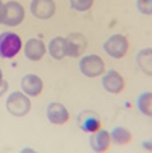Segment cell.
<instances>
[{
    "label": "cell",
    "mask_w": 152,
    "mask_h": 153,
    "mask_svg": "<svg viewBox=\"0 0 152 153\" xmlns=\"http://www.w3.org/2000/svg\"><path fill=\"white\" fill-rule=\"evenodd\" d=\"M43 80L37 76V74H25L21 77V90L26 96L31 97H37L41 94L43 91Z\"/></svg>",
    "instance_id": "12"
},
{
    "label": "cell",
    "mask_w": 152,
    "mask_h": 153,
    "mask_svg": "<svg viewBox=\"0 0 152 153\" xmlns=\"http://www.w3.org/2000/svg\"><path fill=\"white\" fill-rule=\"evenodd\" d=\"M79 70L85 77H97L105 71V62L97 55H87L79 61Z\"/></svg>",
    "instance_id": "3"
},
{
    "label": "cell",
    "mask_w": 152,
    "mask_h": 153,
    "mask_svg": "<svg viewBox=\"0 0 152 153\" xmlns=\"http://www.w3.org/2000/svg\"><path fill=\"white\" fill-rule=\"evenodd\" d=\"M93 6V0H70V8L79 12L88 11Z\"/></svg>",
    "instance_id": "18"
},
{
    "label": "cell",
    "mask_w": 152,
    "mask_h": 153,
    "mask_svg": "<svg viewBox=\"0 0 152 153\" xmlns=\"http://www.w3.org/2000/svg\"><path fill=\"white\" fill-rule=\"evenodd\" d=\"M103 52L111 56V58H116V59H120L123 58L126 53H128V39L126 36L120 35V33H116V35H111L105 42H103Z\"/></svg>",
    "instance_id": "4"
},
{
    "label": "cell",
    "mask_w": 152,
    "mask_h": 153,
    "mask_svg": "<svg viewBox=\"0 0 152 153\" xmlns=\"http://www.w3.org/2000/svg\"><path fill=\"white\" fill-rule=\"evenodd\" d=\"M6 91H8V82L3 79V73L0 70V97H2Z\"/></svg>",
    "instance_id": "20"
},
{
    "label": "cell",
    "mask_w": 152,
    "mask_h": 153,
    "mask_svg": "<svg viewBox=\"0 0 152 153\" xmlns=\"http://www.w3.org/2000/svg\"><path fill=\"white\" fill-rule=\"evenodd\" d=\"M90 147L93 152L96 153H102V152H106L111 146V137H110V132H106V130H96V132H91L90 135Z\"/></svg>",
    "instance_id": "11"
},
{
    "label": "cell",
    "mask_w": 152,
    "mask_h": 153,
    "mask_svg": "<svg viewBox=\"0 0 152 153\" xmlns=\"http://www.w3.org/2000/svg\"><path fill=\"white\" fill-rule=\"evenodd\" d=\"M2 23L6 26H18L25 20V8L18 2H6L2 8Z\"/></svg>",
    "instance_id": "5"
},
{
    "label": "cell",
    "mask_w": 152,
    "mask_h": 153,
    "mask_svg": "<svg viewBox=\"0 0 152 153\" xmlns=\"http://www.w3.org/2000/svg\"><path fill=\"white\" fill-rule=\"evenodd\" d=\"M137 108L139 111L148 117L152 115V93L151 91H146V93H142L137 99Z\"/></svg>",
    "instance_id": "17"
},
{
    "label": "cell",
    "mask_w": 152,
    "mask_h": 153,
    "mask_svg": "<svg viewBox=\"0 0 152 153\" xmlns=\"http://www.w3.org/2000/svg\"><path fill=\"white\" fill-rule=\"evenodd\" d=\"M46 53L44 42L38 38H31L25 44V55L29 61H40Z\"/></svg>",
    "instance_id": "13"
},
{
    "label": "cell",
    "mask_w": 152,
    "mask_h": 153,
    "mask_svg": "<svg viewBox=\"0 0 152 153\" xmlns=\"http://www.w3.org/2000/svg\"><path fill=\"white\" fill-rule=\"evenodd\" d=\"M136 61L143 73H146L148 76L152 74V52H151V49H142L137 53Z\"/></svg>",
    "instance_id": "14"
},
{
    "label": "cell",
    "mask_w": 152,
    "mask_h": 153,
    "mask_svg": "<svg viewBox=\"0 0 152 153\" xmlns=\"http://www.w3.org/2000/svg\"><path fill=\"white\" fill-rule=\"evenodd\" d=\"M137 9L143 15L152 14V0H137Z\"/></svg>",
    "instance_id": "19"
},
{
    "label": "cell",
    "mask_w": 152,
    "mask_h": 153,
    "mask_svg": "<svg viewBox=\"0 0 152 153\" xmlns=\"http://www.w3.org/2000/svg\"><path fill=\"white\" fill-rule=\"evenodd\" d=\"M64 41H66V56L78 58L82 55V52L87 47V39L79 32L70 33L67 38H64Z\"/></svg>",
    "instance_id": "7"
},
{
    "label": "cell",
    "mask_w": 152,
    "mask_h": 153,
    "mask_svg": "<svg viewBox=\"0 0 152 153\" xmlns=\"http://www.w3.org/2000/svg\"><path fill=\"white\" fill-rule=\"evenodd\" d=\"M2 8H3V3H2V0H0V17H2ZM0 23H2V18H0Z\"/></svg>",
    "instance_id": "21"
},
{
    "label": "cell",
    "mask_w": 152,
    "mask_h": 153,
    "mask_svg": "<svg viewBox=\"0 0 152 153\" xmlns=\"http://www.w3.org/2000/svg\"><path fill=\"white\" fill-rule=\"evenodd\" d=\"M110 137H111V140H113L116 144H119V146H125V144H128V143H131V140H133L131 130H129L128 127H125V126H116L111 132H110Z\"/></svg>",
    "instance_id": "16"
},
{
    "label": "cell",
    "mask_w": 152,
    "mask_h": 153,
    "mask_svg": "<svg viewBox=\"0 0 152 153\" xmlns=\"http://www.w3.org/2000/svg\"><path fill=\"white\" fill-rule=\"evenodd\" d=\"M21 38L14 32L0 33V58L11 59L17 56L21 50Z\"/></svg>",
    "instance_id": "1"
},
{
    "label": "cell",
    "mask_w": 152,
    "mask_h": 153,
    "mask_svg": "<svg viewBox=\"0 0 152 153\" xmlns=\"http://www.w3.org/2000/svg\"><path fill=\"white\" fill-rule=\"evenodd\" d=\"M102 86H103V90L106 93L119 94L125 88V80H123L122 74H119L116 70H110L102 77Z\"/></svg>",
    "instance_id": "10"
},
{
    "label": "cell",
    "mask_w": 152,
    "mask_h": 153,
    "mask_svg": "<svg viewBox=\"0 0 152 153\" xmlns=\"http://www.w3.org/2000/svg\"><path fill=\"white\" fill-rule=\"evenodd\" d=\"M76 123H78L79 129L84 130V132H87V134H91V132L99 130L100 124H102L99 115L94 111H90V109H84V111H81L78 118H76Z\"/></svg>",
    "instance_id": "6"
},
{
    "label": "cell",
    "mask_w": 152,
    "mask_h": 153,
    "mask_svg": "<svg viewBox=\"0 0 152 153\" xmlns=\"http://www.w3.org/2000/svg\"><path fill=\"white\" fill-rule=\"evenodd\" d=\"M49 55L56 59V61H61L64 56H66V41L61 36H55L50 39L49 42Z\"/></svg>",
    "instance_id": "15"
},
{
    "label": "cell",
    "mask_w": 152,
    "mask_h": 153,
    "mask_svg": "<svg viewBox=\"0 0 152 153\" xmlns=\"http://www.w3.org/2000/svg\"><path fill=\"white\" fill-rule=\"evenodd\" d=\"M6 109L11 115L15 117H25L31 111V100L28 96L21 91H14L6 99Z\"/></svg>",
    "instance_id": "2"
},
{
    "label": "cell",
    "mask_w": 152,
    "mask_h": 153,
    "mask_svg": "<svg viewBox=\"0 0 152 153\" xmlns=\"http://www.w3.org/2000/svg\"><path fill=\"white\" fill-rule=\"evenodd\" d=\"M46 115L52 124H66L70 120V114L67 111V108L58 102L49 103V106L46 109Z\"/></svg>",
    "instance_id": "9"
},
{
    "label": "cell",
    "mask_w": 152,
    "mask_h": 153,
    "mask_svg": "<svg viewBox=\"0 0 152 153\" xmlns=\"http://www.w3.org/2000/svg\"><path fill=\"white\" fill-rule=\"evenodd\" d=\"M55 2L53 0H32L31 2V12L35 18L49 20L55 14Z\"/></svg>",
    "instance_id": "8"
}]
</instances>
